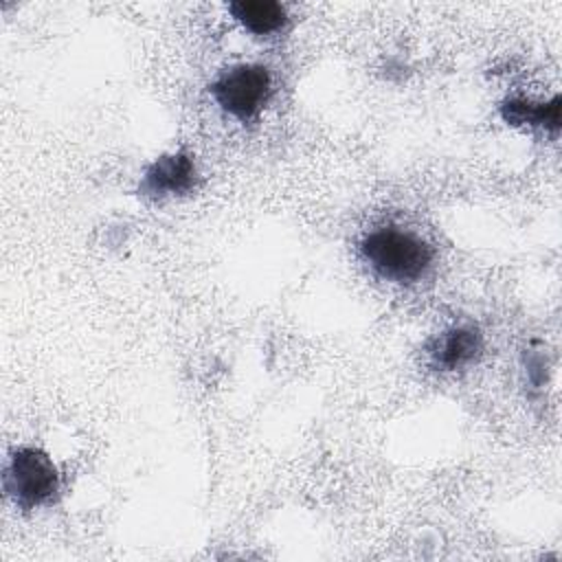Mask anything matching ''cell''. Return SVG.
<instances>
[{
  "label": "cell",
  "instance_id": "277c9868",
  "mask_svg": "<svg viewBox=\"0 0 562 562\" xmlns=\"http://www.w3.org/2000/svg\"><path fill=\"white\" fill-rule=\"evenodd\" d=\"M483 351V336L474 325H457L437 334L428 347V360L435 369L457 371L474 362Z\"/></svg>",
  "mask_w": 562,
  "mask_h": 562
},
{
  "label": "cell",
  "instance_id": "6da1fadb",
  "mask_svg": "<svg viewBox=\"0 0 562 562\" xmlns=\"http://www.w3.org/2000/svg\"><path fill=\"white\" fill-rule=\"evenodd\" d=\"M360 255L375 274L395 283H413L432 266V248L413 231L382 226L367 233Z\"/></svg>",
  "mask_w": 562,
  "mask_h": 562
},
{
  "label": "cell",
  "instance_id": "5b68a950",
  "mask_svg": "<svg viewBox=\"0 0 562 562\" xmlns=\"http://www.w3.org/2000/svg\"><path fill=\"white\" fill-rule=\"evenodd\" d=\"M195 182V162L189 154H165L149 165L140 180V193L149 198L184 193Z\"/></svg>",
  "mask_w": 562,
  "mask_h": 562
},
{
  "label": "cell",
  "instance_id": "3957f363",
  "mask_svg": "<svg viewBox=\"0 0 562 562\" xmlns=\"http://www.w3.org/2000/svg\"><path fill=\"white\" fill-rule=\"evenodd\" d=\"M270 88L272 79L266 66L237 64L211 83V94L224 112L239 121H248L261 112L270 97Z\"/></svg>",
  "mask_w": 562,
  "mask_h": 562
},
{
  "label": "cell",
  "instance_id": "7a4b0ae2",
  "mask_svg": "<svg viewBox=\"0 0 562 562\" xmlns=\"http://www.w3.org/2000/svg\"><path fill=\"white\" fill-rule=\"evenodd\" d=\"M4 490L24 509L50 503L59 492V474L53 459L40 448H18L4 470Z\"/></svg>",
  "mask_w": 562,
  "mask_h": 562
},
{
  "label": "cell",
  "instance_id": "52a82bcc",
  "mask_svg": "<svg viewBox=\"0 0 562 562\" xmlns=\"http://www.w3.org/2000/svg\"><path fill=\"white\" fill-rule=\"evenodd\" d=\"M501 114L512 125H533L558 130L560 127V97L547 103H536L529 99H507L501 105Z\"/></svg>",
  "mask_w": 562,
  "mask_h": 562
},
{
  "label": "cell",
  "instance_id": "8992f818",
  "mask_svg": "<svg viewBox=\"0 0 562 562\" xmlns=\"http://www.w3.org/2000/svg\"><path fill=\"white\" fill-rule=\"evenodd\" d=\"M228 11L255 35L274 33L288 20L285 7L274 0H237L228 4Z\"/></svg>",
  "mask_w": 562,
  "mask_h": 562
}]
</instances>
